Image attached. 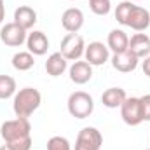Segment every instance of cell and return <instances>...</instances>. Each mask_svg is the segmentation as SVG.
<instances>
[{
  "label": "cell",
  "mask_w": 150,
  "mask_h": 150,
  "mask_svg": "<svg viewBox=\"0 0 150 150\" xmlns=\"http://www.w3.org/2000/svg\"><path fill=\"white\" fill-rule=\"evenodd\" d=\"M0 136L12 150L32 149V124L28 119L16 117L12 120H5L0 126Z\"/></svg>",
  "instance_id": "obj_1"
},
{
  "label": "cell",
  "mask_w": 150,
  "mask_h": 150,
  "mask_svg": "<svg viewBox=\"0 0 150 150\" xmlns=\"http://www.w3.org/2000/svg\"><path fill=\"white\" fill-rule=\"evenodd\" d=\"M42 103V94L35 87H23L14 94L12 100V110L16 117L28 119L32 113L37 110Z\"/></svg>",
  "instance_id": "obj_2"
},
{
  "label": "cell",
  "mask_w": 150,
  "mask_h": 150,
  "mask_svg": "<svg viewBox=\"0 0 150 150\" xmlns=\"http://www.w3.org/2000/svg\"><path fill=\"white\" fill-rule=\"evenodd\" d=\"M67 107H68V112L72 117L75 119H87L93 110H94V100L89 93H84V91H75L68 96V101H67Z\"/></svg>",
  "instance_id": "obj_3"
},
{
  "label": "cell",
  "mask_w": 150,
  "mask_h": 150,
  "mask_svg": "<svg viewBox=\"0 0 150 150\" xmlns=\"http://www.w3.org/2000/svg\"><path fill=\"white\" fill-rule=\"evenodd\" d=\"M86 42L79 33H67L61 40V54L67 61H79L84 56Z\"/></svg>",
  "instance_id": "obj_4"
},
{
  "label": "cell",
  "mask_w": 150,
  "mask_h": 150,
  "mask_svg": "<svg viewBox=\"0 0 150 150\" xmlns=\"http://www.w3.org/2000/svg\"><path fill=\"white\" fill-rule=\"evenodd\" d=\"M103 136L96 127H82L75 140V150H100Z\"/></svg>",
  "instance_id": "obj_5"
},
{
  "label": "cell",
  "mask_w": 150,
  "mask_h": 150,
  "mask_svg": "<svg viewBox=\"0 0 150 150\" xmlns=\"http://www.w3.org/2000/svg\"><path fill=\"white\" fill-rule=\"evenodd\" d=\"M26 37H28L26 30L21 28L14 21L12 23H5L2 26V30H0V40L5 45H9V47H19V45H23L26 42Z\"/></svg>",
  "instance_id": "obj_6"
},
{
  "label": "cell",
  "mask_w": 150,
  "mask_h": 150,
  "mask_svg": "<svg viewBox=\"0 0 150 150\" xmlns=\"http://www.w3.org/2000/svg\"><path fill=\"white\" fill-rule=\"evenodd\" d=\"M120 117L127 126H138L143 122V115H142V103L140 98H126V101L120 105Z\"/></svg>",
  "instance_id": "obj_7"
},
{
  "label": "cell",
  "mask_w": 150,
  "mask_h": 150,
  "mask_svg": "<svg viewBox=\"0 0 150 150\" xmlns=\"http://www.w3.org/2000/svg\"><path fill=\"white\" fill-rule=\"evenodd\" d=\"M84 58L91 67H101V65H105L108 61L110 49L103 42H91L89 45H86Z\"/></svg>",
  "instance_id": "obj_8"
},
{
  "label": "cell",
  "mask_w": 150,
  "mask_h": 150,
  "mask_svg": "<svg viewBox=\"0 0 150 150\" xmlns=\"http://www.w3.org/2000/svg\"><path fill=\"white\" fill-rule=\"evenodd\" d=\"M126 26H129L134 32H145L150 26V12L145 7L134 5L133 11H131V14H129V18H127Z\"/></svg>",
  "instance_id": "obj_9"
},
{
  "label": "cell",
  "mask_w": 150,
  "mask_h": 150,
  "mask_svg": "<svg viewBox=\"0 0 150 150\" xmlns=\"http://www.w3.org/2000/svg\"><path fill=\"white\" fill-rule=\"evenodd\" d=\"M61 25L68 33H77L84 26V12L77 7H70L61 16Z\"/></svg>",
  "instance_id": "obj_10"
},
{
  "label": "cell",
  "mask_w": 150,
  "mask_h": 150,
  "mask_svg": "<svg viewBox=\"0 0 150 150\" xmlns=\"http://www.w3.org/2000/svg\"><path fill=\"white\" fill-rule=\"evenodd\" d=\"M138 58L129 52V51H124V52H119V54H113L112 56V67L120 72V74H129V72H134L136 67H138Z\"/></svg>",
  "instance_id": "obj_11"
},
{
  "label": "cell",
  "mask_w": 150,
  "mask_h": 150,
  "mask_svg": "<svg viewBox=\"0 0 150 150\" xmlns=\"http://www.w3.org/2000/svg\"><path fill=\"white\" fill-rule=\"evenodd\" d=\"M26 47L33 56H44L47 52V49H49V38L44 32L33 30L26 37Z\"/></svg>",
  "instance_id": "obj_12"
},
{
  "label": "cell",
  "mask_w": 150,
  "mask_h": 150,
  "mask_svg": "<svg viewBox=\"0 0 150 150\" xmlns=\"http://www.w3.org/2000/svg\"><path fill=\"white\" fill-rule=\"evenodd\" d=\"M70 80L74 84H87L91 79H93V67L87 63V61H74V65L70 67Z\"/></svg>",
  "instance_id": "obj_13"
},
{
  "label": "cell",
  "mask_w": 150,
  "mask_h": 150,
  "mask_svg": "<svg viewBox=\"0 0 150 150\" xmlns=\"http://www.w3.org/2000/svg\"><path fill=\"white\" fill-rule=\"evenodd\" d=\"M129 52H133L138 59H143L150 56V37L145 33H134L129 40Z\"/></svg>",
  "instance_id": "obj_14"
},
{
  "label": "cell",
  "mask_w": 150,
  "mask_h": 150,
  "mask_svg": "<svg viewBox=\"0 0 150 150\" xmlns=\"http://www.w3.org/2000/svg\"><path fill=\"white\" fill-rule=\"evenodd\" d=\"M14 23H18L26 32L30 28H33L35 23H37V12H35V9H32L30 5H19L14 11Z\"/></svg>",
  "instance_id": "obj_15"
},
{
  "label": "cell",
  "mask_w": 150,
  "mask_h": 150,
  "mask_svg": "<svg viewBox=\"0 0 150 150\" xmlns=\"http://www.w3.org/2000/svg\"><path fill=\"white\" fill-rule=\"evenodd\" d=\"M107 47L112 51L113 54H119V52H124L127 51L129 47V37L126 35L124 30H112L108 33V38H107Z\"/></svg>",
  "instance_id": "obj_16"
},
{
  "label": "cell",
  "mask_w": 150,
  "mask_h": 150,
  "mask_svg": "<svg viewBox=\"0 0 150 150\" xmlns=\"http://www.w3.org/2000/svg\"><path fill=\"white\" fill-rule=\"evenodd\" d=\"M127 94L122 87H108L101 94V103L107 108H120V105L126 101Z\"/></svg>",
  "instance_id": "obj_17"
},
{
  "label": "cell",
  "mask_w": 150,
  "mask_h": 150,
  "mask_svg": "<svg viewBox=\"0 0 150 150\" xmlns=\"http://www.w3.org/2000/svg\"><path fill=\"white\" fill-rule=\"evenodd\" d=\"M68 68V61L63 58L61 52H52L47 61H45V72L51 75V77H59L67 72Z\"/></svg>",
  "instance_id": "obj_18"
},
{
  "label": "cell",
  "mask_w": 150,
  "mask_h": 150,
  "mask_svg": "<svg viewBox=\"0 0 150 150\" xmlns=\"http://www.w3.org/2000/svg\"><path fill=\"white\" fill-rule=\"evenodd\" d=\"M33 65H35V59L30 51H19L12 56V67L18 72H28L30 68H33Z\"/></svg>",
  "instance_id": "obj_19"
},
{
  "label": "cell",
  "mask_w": 150,
  "mask_h": 150,
  "mask_svg": "<svg viewBox=\"0 0 150 150\" xmlns=\"http://www.w3.org/2000/svg\"><path fill=\"white\" fill-rule=\"evenodd\" d=\"M16 94V80L11 75H0V100H9Z\"/></svg>",
  "instance_id": "obj_20"
},
{
  "label": "cell",
  "mask_w": 150,
  "mask_h": 150,
  "mask_svg": "<svg viewBox=\"0 0 150 150\" xmlns=\"http://www.w3.org/2000/svg\"><path fill=\"white\" fill-rule=\"evenodd\" d=\"M133 7H134V4H133L131 0H124V2H120V4L117 5V9H115V19H117L119 25H124V26H126L127 18H129Z\"/></svg>",
  "instance_id": "obj_21"
},
{
  "label": "cell",
  "mask_w": 150,
  "mask_h": 150,
  "mask_svg": "<svg viewBox=\"0 0 150 150\" xmlns=\"http://www.w3.org/2000/svg\"><path fill=\"white\" fill-rule=\"evenodd\" d=\"M89 7L96 16H107L112 9L110 0H89Z\"/></svg>",
  "instance_id": "obj_22"
},
{
  "label": "cell",
  "mask_w": 150,
  "mask_h": 150,
  "mask_svg": "<svg viewBox=\"0 0 150 150\" xmlns=\"http://www.w3.org/2000/svg\"><path fill=\"white\" fill-rule=\"evenodd\" d=\"M47 150H72V147L65 136H52L47 142Z\"/></svg>",
  "instance_id": "obj_23"
},
{
  "label": "cell",
  "mask_w": 150,
  "mask_h": 150,
  "mask_svg": "<svg viewBox=\"0 0 150 150\" xmlns=\"http://www.w3.org/2000/svg\"><path fill=\"white\" fill-rule=\"evenodd\" d=\"M140 103H142V115H143V120H150V94H145L140 98Z\"/></svg>",
  "instance_id": "obj_24"
},
{
  "label": "cell",
  "mask_w": 150,
  "mask_h": 150,
  "mask_svg": "<svg viewBox=\"0 0 150 150\" xmlns=\"http://www.w3.org/2000/svg\"><path fill=\"white\" fill-rule=\"evenodd\" d=\"M142 70H143V74L150 79V56L143 58V61H142Z\"/></svg>",
  "instance_id": "obj_25"
},
{
  "label": "cell",
  "mask_w": 150,
  "mask_h": 150,
  "mask_svg": "<svg viewBox=\"0 0 150 150\" xmlns=\"http://www.w3.org/2000/svg\"><path fill=\"white\" fill-rule=\"evenodd\" d=\"M4 19H5V2L0 0V25L4 23Z\"/></svg>",
  "instance_id": "obj_26"
},
{
  "label": "cell",
  "mask_w": 150,
  "mask_h": 150,
  "mask_svg": "<svg viewBox=\"0 0 150 150\" xmlns=\"http://www.w3.org/2000/svg\"><path fill=\"white\" fill-rule=\"evenodd\" d=\"M0 150H12V149H9L7 145H2V147H0Z\"/></svg>",
  "instance_id": "obj_27"
},
{
  "label": "cell",
  "mask_w": 150,
  "mask_h": 150,
  "mask_svg": "<svg viewBox=\"0 0 150 150\" xmlns=\"http://www.w3.org/2000/svg\"><path fill=\"white\" fill-rule=\"evenodd\" d=\"M145 150H150V149H145Z\"/></svg>",
  "instance_id": "obj_28"
}]
</instances>
